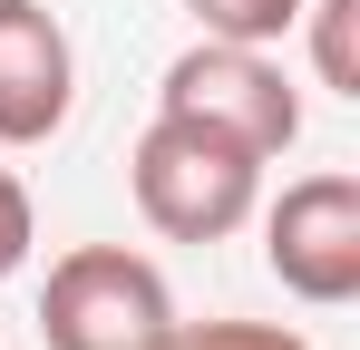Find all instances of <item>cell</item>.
I'll use <instances>...</instances> for the list:
<instances>
[{
	"mask_svg": "<svg viewBox=\"0 0 360 350\" xmlns=\"http://www.w3.org/2000/svg\"><path fill=\"white\" fill-rule=\"evenodd\" d=\"M127 185H136V214L166 233V243H224L263 205V156H243L234 136L156 108V127L127 156Z\"/></svg>",
	"mask_w": 360,
	"mask_h": 350,
	"instance_id": "cell-1",
	"label": "cell"
},
{
	"mask_svg": "<svg viewBox=\"0 0 360 350\" xmlns=\"http://www.w3.org/2000/svg\"><path fill=\"white\" fill-rule=\"evenodd\" d=\"M166 331H176V292L146 253L78 243L49 263V292H39V341L49 350H166Z\"/></svg>",
	"mask_w": 360,
	"mask_h": 350,
	"instance_id": "cell-2",
	"label": "cell"
},
{
	"mask_svg": "<svg viewBox=\"0 0 360 350\" xmlns=\"http://www.w3.org/2000/svg\"><path fill=\"white\" fill-rule=\"evenodd\" d=\"M166 117H195L214 136H234L243 156H283L302 136V88L283 78V58L253 49V39H195L156 88Z\"/></svg>",
	"mask_w": 360,
	"mask_h": 350,
	"instance_id": "cell-3",
	"label": "cell"
},
{
	"mask_svg": "<svg viewBox=\"0 0 360 350\" xmlns=\"http://www.w3.org/2000/svg\"><path fill=\"white\" fill-rule=\"evenodd\" d=\"M263 263L311 311L351 302L360 292V175H302V185H283L273 214H263Z\"/></svg>",
	"mask_w": 360,
	"mask_h": 350,
	"instance_id": "cell-4",
	"label": "cell"
},
{
	"mask_svg": "<svg viewBox=\"0 0 360 350\" xmlns=\"http://www.w3.org/2000/svg\"><path fill=\"white\" fill-rule=\"evenodd\" d=\"M78 108V58L49 0H0V146H49Z\"/></svg>",
	"mask_w": 360,
	"mask_h": 350,
	"instance_id": "cell-5",
	"label": "cell"
},
{
	"mask_svg": "<svg viewBox=\"0 0 360 350\" xmlns=\"http://www.w3.org/2000/svg\"><path fill=\"white\" fill-rule=\"evenodd\" d=\"M311 20V68L331 98H360V0H302Z\"/></svg>",
	"mask_w": 360,
	"mask_h": 350,
	"instance_id": "cell-6",
	"label": "cell"
},
{
	"mask_svg": "<svg viewBox=\"0 0 360 350\" xmlns=\"http://www.w3.org/2000/svg\"><path fill=\"white\" fill-rule=\"evenodd\" d=\"M185 10H195L205 39H253V49H273L283 30H302V0H185Z\"/></svg>",
	"mask_w": 360,
	"mask_h": 350,
	"instance_id": "cell-7",
	"label": "cell"
},
{
	"mask_svg": "<svg viewBox=\"0 0 360 350\" xmlns=\"http://www.w3.org/2000/svg\"><path fill=\"white\" fill-rule=\"evenodd\" d=\"M166 350H311V341L283 321H176Z\"/></svg>",
	"mask_w": 360,
	"mask_h": 350,
	"instance_id": "cell-8",
	"label": "cell"
},
{
	"mask_svg": "<svg viewBox=\"0 0 360 350\" xmlns=\"http://www.w3.org/2000/svg\"><path fill=\"white\" fill-rule=\"evenodd\" d=\"M30 243H39V214H30V185L0 166V283L30 263Z\"/></svg>",
	"mask_w": 360,
	"mask_h": 350,
	"instance_id": "cell-9",
	"label": "cell"
}]
</instances>
